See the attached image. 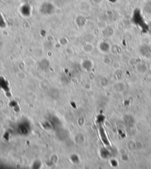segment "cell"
Masks as SVG:
<instances>
[{
	"instance_id": "obj_3",
	"label": "cell",
	"mask_w": 151,
	"mask_h": 169,
	"mask_svg": "<svg viewBox=\"0 0 151 169\" xmlns=\"http://www.w3.org/2000/svg\"><path fill=\"white\" fill-rule=\"evenodd\" d=\"M133 20L135 24L137 25H141V23H144V20L142 15H141L140 11L139 10H137L134 13V16H133Z\"/></svg>"
},
{
	"instance_id": "obj_2",
	"label": "cell",
	"mask_w": 151,
	"mask_h": 169,
	"mask_svg": "<svg viewBox=\"0 0 151 169\" xmlns=\"http://www.w3.org/2000/svg\"><path fill=\"white\" fill-rule=\"evenodd\" d=\"M20 12L21 14L25 17H28L30 16L31 13V8L30 5L28 4H23L20 8Z\"/></svg>"
},
{
	"instance_id": "obj_5",
	"label": "cell",
	"mask_w": 151,
	"mask_h": 169,
	"mask_svg": "<svg viewBox=\"0 0 151 169\" xmlns=\"http://www.w3.org/2000/svg\"><path fill=\"white\" fill-rule=\"evenodd\" d=\"M7 26V24L5 23V21L2 15V14L0 12V28H4Z\"/></svg>"
},
{
	"instance_id": "obj_1",
	"label": "cell",
	"mask_w": 151,
	"mask_h": 169,
	"mask_svg": "<svg viewBox=\"0 0 151 169\" xmlns=\"http://www.w3.org/2000/svg\"><path fill=\"white\" fill-rule=\"evenodd\" d=\"M54 5L49 2H43L40 7V11L42 14L49 15L53 14L55 12Z\"/></svg>"
},
{
	"instance_id": "obj_4",
	"label": "cell",
	"mask_w": 151,
	"mask_h": 169,
	"mask_svg": "<svg viewBox=\"0 0 151 169\" xmlns=\"http://www.w3.org/2000/svg\"><path fill=\"white\" fill-rule=\"evenodd\" d=\"M76 24L80 27L84 26L86 24V20L85 17L83 16L77 17L76 18Z\"/></svg>"
}]
</instances>
